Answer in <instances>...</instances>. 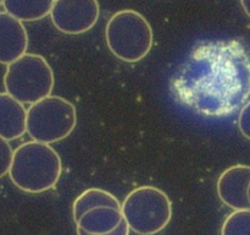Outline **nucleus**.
Returning <instances> with one entry per match:
<instances>
[{
	"instance_id": "9b49d317",
	"label": "nucleus",
	"mask_w": 250,
	"mask_h": 235,
	"mask_svg": "<svg viewBox=\"0 0 250 235\" xmlns=\"http://www.w3.org/2000/svg\"><path fill=\"white\" fill-rule=\"evenodd\" d=\"M124 220L121 210L97 207L85 212L76 222L77 228L90 235H104L114 232Z\"/></svg>"
},
{
	"instance_id": "0eeeda50",
	"label": "nucleus",
	"mask_w": 250,
	"mask_h": 235,
	"mask_svg": "<svg viewBox=\"0 0 250 235\" xmlns=\"http://www.w3.org/2000/svg\"><path fill=\"white\" fill-rule=\"evenodd\" d=\"M50 19L54 26L65 34H81L94 27L100 16L98 1H66L53 2Z\"/></svg>"
},
{
	"instance_id": "7ed1b4c3",
	"label": "nucleus",
	"mask_w": 250,
	"mask_h": 235,
	"mask_svg": "<svg viewBox=\"0 0 250 235\" xmlns=\"http://www.w3.org/2000/svg\"><path fill=\"white\" fill-rule=\"evenodd\" d=\"M105 41L109 50L126 63H138L151 50L153 28L148 20L132 9L115 12L106 24Z\"/></svg>"
},
{
	"instance_id": "dca6fc26",
	"label": "nucleus",
	"mask_w": 250,
	"mask_h": 235,
	"mask_svg": "<svg viewBox=\"0 0 250 235\" xmlns=\"http://www.w3.org/2000/svg\"><path fill=\"white\" fill-rule=\"evenodd\" d=\"M238 129L241 134L250 141V99L239 110Z\"/></svg>"
},
{
	"instance_id": "f8f14e48",
	"label": "nucleus",
	"mask_w": 250,
	"mask_h": 235,
	"mask_svg": "<svg viewBox=\"0 0 250 235\" xmlns=\"http://www.w3.org/2000/svg\"><path fill=\"white\" fill-rule=\"evenodd\" d=\"M97 207H111L121 210V203L112 193L107 192L103 188H88V190L83 191L73 202V219L75 222H77L85 212Z\"/></svg>"
},
{
	"instance_id": "4468645a",
	"label": "nucleus",
	"mask_w": 250,
	"mask_h": 235,
	"mask_svg": "<svg viewBox=\"0 0 250 235\" xmlns=\"http://www.w3.org/2000/svg\"><path fill=\"white\" fill-rule=\"evenodd\" d=\"M221 235H250V210L234 211L227 215Z\"/></svg>"
},
{
	"instance_id": "9d476101",
	"label": "nucleus",
	"mask_w": 250,
	"mask_h": 235,
	"mask_svg": "<svg viewBox=\"0 0 250 235\" xmlns=\"http://www.w3.org/2000/svg\"><path fill=\"white\" fill-rule=\"evenodd\" d=\"M27 109L7 93L0 92V137L7 142L26 132Z\"/></svg>"
},
{
	"instance_id": "2eb2a0df",
	"label": "nucleus",
	"mask_w": 250,
	"mask_h": 235,
	"mask_svg": "<svg viewBox=\"0 0 250 235\" xmlns=\"http://www.w3.org/2000/svg\"><path fill=\"white\" fill-rule=\"evenodd\" d=\"M12 147L10 146L6 140L0 137V178L9 174L10 165L12 162Z\"/></svg>"
},
{
	"instance_id": "6ab92c4d",
	"label": "nucleus",
	"mask_w": 250,
	"mask_h": 235,
	"mask_svg": "<svg viewBox=\"0 0 250 235\" xmlns=\"http://www.w3.org/2000/svg\"><path fill=\"white\" fill-rule=\"evenodd\" d=\"M247 195H248V201H249V205H250V183L248 186V192H247Z\"/></svg>"
},
{
	"instance_id": "6e6552de",
	"label": "nucleus",
	"mask_w": 250,
	"mask_h": 235,
	"mask_svg": "<svg viewBox=\"0 0 250 235\" xmlns=\"http://www.w3.org/2000/svg\"><path fill=\"white\" fill-rule=\"evenodd\" d=\"M250 183V165L236 164L227 168L217 180V195L220 200L234 211L250 210L248 186Z\"/></svg>"
},
{
	"instance_id": "a211bd4d",
	"label": "nucleus",
	"mask_w": 250,
	"mask_h": 235,
	"mask_svg": "<svg viewBox=\"0 0 250 235\" xmlns=\"http://www.w3.org/2000/svg\"><path fill=\"white\" fill-rule=\"evenodd\" d=\"M241 6L243 7L244 12L250 17V0H242Z\"/></svg>"
},
{
	"instance_id": "f3484780",
	"label": "nucleus",
	"mask_w": 250,
	"mask_h": 235,
	"mask_svg": "<svg viewBox=\"0 0 250 235\" xmlns=\"http://www.w3.org/2000/svg\"><path fill=\"white\" fill-rule=\"evenodd\" d=\"M76 230H77V235H90V234H87L85 232H83V230L80 229V228H77ZM104 235H129V228L128 225L126 224V222L122 220L121 224H120L114 232L109 233V234H104Z\"/></svg>"
},
{
	"instance_id": "ddd939ff",
	"label": "nucleus",
	"mask_w": 250,
	"mask_h": 235,
	"mask_svg": "<svg viewBox=\"0 0 250 235\" xmlns=\"http://www.w3.org/2000/svg\"><path fill=\"white\" fill-rule=\"evenodd\" d=\"M53 0L44 1H14L5 0L2 7L5 12L20 22H33L44 19L50 14L53 7Z\"/></svg>"
},
{
	"instance_id": "f03ea898",
	"label": "nucleus",
	"mask_w": 250,
	"mask_h": 235,
	"mask_svg": "<svg viewBox=\"0 0 250 235\" xmlns=\"http://www.w3.org/2000/svg\"><path fill=\"white\" fill-rule=\"evenodd\" d=\"M61 171V158L50 144L29 141L14 151L9 176L20 190L42 193L58 184Z\"/></svg>"
},
{
	"instance_id": "20e7f679",
	"label": "nucleus",
	"mask_w": 250,
	"mask_h": 235,
	"mask_svg": "<svg viewBox=\"0 0 250 235\" xmlns=\"http://www.w3.org/2000/svg\"><path fill=\"white\" fill-rule=\"evenodd\" d=\"M54 72L44 56L26 53L6 66L5 93L21 104H34L51 95Z\"/></svg>"
},
{
	"instance_id": "39448f33",
	"label": "nucleus",
	"mask_w": 250,
	"mask_h": 235,
	"mask_svg": "<svg viewBox=\"0 0 250 235\" xmlns=\"http://www.w3.org/2000/svg\"><path fill=\"white\" fill-rule=\"evenodd\" d=\"M121 213L129 230L138 235H155L171 222L172 202L159 188L139 186L126 196Z\"/></svg>"
},
{
	"instance_id": "1a4fd4ad",
	"label": "nucleus",
	"mask_w": 250,
	"mask_h": 235,
	"mask_svg": "<svg viewBox=\"0 0 250 235\" xmlns=\"http://www.w3.org/2000/svg\"><path fill=\"white\" fill-rule=\"evenodd\" d=\"M28 34L23 24L0 12V64L9 65L27 53Z\"/></svg>"
},
{
	"instance_id": "f257e3e1",
	"label": "nucleus",
	"mask_w": 250,
	"mask_h": 235,
	"mask_svg": "<svg viewBox=\"0 0 250 235\" xmlns=\"http://www.w3.org/2000/svg\"><path fill=\"white\" fill-rule=\"evenodd\" d=\"M175 99L208 118L241 110L250 97V56L237 39L198 43L170 81Z\"/></svg>"
},
{
	"instance_id": "423d86ee",
	"label": "nucleus",
	"mask_w": 250,
	"mask_h": 235,
	"mask_svg": "<svg viewBox=\"0 0 250 235\" xmlns=\"http://www.w3.org/2000/svg\"><path fill=\"white\" fill-rule=\"evenodd\" d=\"M76 125V107L60 95H49L27 109L26 132L36 142L51 144L65 140Z\"/></svg>"
}]
</instances>
